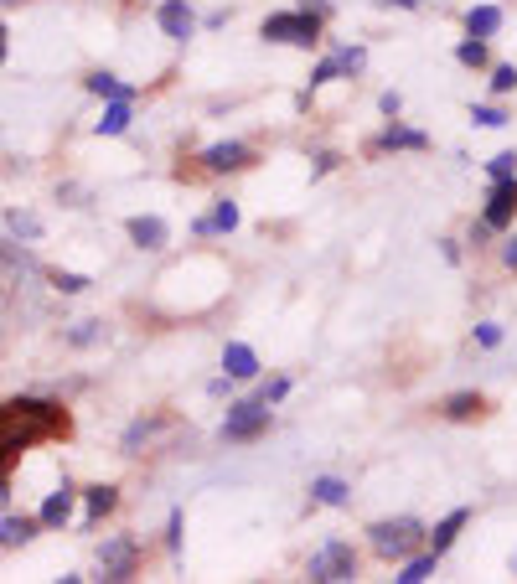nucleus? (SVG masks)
<instances>
[{
  "mask_svg": "<svg viewBox=\"0 0 517 584\" xmlns=\"http://www.w3.org/2000/svg\"><path fill=\"white\" fill-rule=\"evenodd\" d=\"M68 435V409L52 404V398H16V404H0V445L6 450H26L37 440H57Z\"/></svg>",
  "mask_w": 517,
  "mask_h": 584,
  "instance_id": "obj_1",
  "label": "nucleus"
},
{
  "mask_svg": "<svg viewBox=\"0 0 517 584\" xmlns=\"http://www.w3.org/2000/svg\"><path fill=\"white\" fill-rule=\"evenodd\" d=\"M259 37L264 42H290V47H316L321 42V16L316 11H275V16H264L259 26Z\"/></svg>",
  "mask_w": 517,
  "mask_h": 584,
  "instance_id": "obj_2",
  "label": "nucleus"
},
{
  "mask_svg": "<svg viewBox=\"0 0 517 584\" xmlns=\"http://www.w3.org/2000/svg\"><path fill=\"white\" fill-rule=\"evenodd\" d=\"M306 574H311L316 584H352V579H357V548H352L347 538H326V543L311 553Z\"/></svg>",
  "mask_w": 517,
  "mask_h": 584,
  "instance_id": "obj_3",
  "label": "nucleus"
},
{
  "mask_svg": "<svg viewBox=\"0 0 517 584\" xmlns=\"http://www.w3.org/2000/svg\"><path fill=\"white\" fill-rule=\"evenodd\" d=\"M373 548L383 559H409V553L424 543V522L419 517H393V522H373Z\"/></svg>",
  "mask_w": 517,
  "mask_h": 584,
  "instance_id": "obj_4",
  "label": "nucleus"
},
{
  "mask_svg": "<svg viewBox=\"0 0 517 584\" xmlns=\"http://www.w3.org/2000/svg\"><path fill=\"white\" fill-rule=\"evenodd\" d=\"M269 429V404H259V398H238V404H228V419L218 435L228 445H243V440H259Z\"/></svg>",
  "mask_w": 517,
  "mask_h": 584,
  "instance_id": "obj_5",
  "label": "nucleus"
},
{
  "mask_svg": "<svg viewBox=\"0 0 517 584\" xmlns=\"http://www.w3.org/2000/svg\"><path fill=\"white\" fill-rule=\"evenodd\" d=\"M99 579H114V584H125V579H135V569H140V543L130 538V533H119V538H104V548H99Z\"/></svg>",
  "mask_w": 517,
  "mask_h": 584,
  "instance_id": "obj_6",
  "label": "nucleus"
},
{
  "mask_svg": "<svg viewBox=\"0 0 517 584\" xmlns=\"http://www.w3.org/2000/svg\"><path fill=\"white\" fill-rule=\"evenodd\" d=\"M481 218L492 223L497 233H502V228H512V218H517V176H507V181H492V192H486Z\"/></svg>",
  "mask_w": 517,
  "mask_h": 584,
  "instance_id": "obj_7",
  "label": "nucleus"
},
{
  "mask_svg": "<svg viewBox=\"0 0 517 584\" xmlns=\"http://www.w3.org/2000/svg\"><path fill=\"white\" fill-rule=\"evenodd\" d=\"M156 26H161L171 42H192V37H197V11L187 6V0H161Z\"/></svg>",
  "mask_w": 517,
  "mask_h": 584,
  "instance_id": "obj_8",
  "label": "nucleus"
},
{
  "mask_svg": "<svg viewBox=\"0 0 517 584\" xmlns=\"http://www.w3.org/2000/svg\"><path fill=\"white\" fill-rule=\"evenodd\" d=\"M249 161H254V150L243 145V140H218V145H207V150H202V166H207V171H218V176H223V171H243Z\"/></svg>",
  "mask_w": 517,
  "mask_h": 584,
  "instance_id": "obj_9",
  "label": "nucleus"
},
{
  "mask_svg": "<svg viewBox=\"0 0 517 584\" xmlns=\"http://www.w3.org/2000/svg\"><path fill=\"white\" fill-rule=\"evenodd\" d=\"M73 507H78V491L63 481L57 491H47V502H42L37 522H42V528H68V522H73Z\"/></svg>",
  "mask_w": 517,
  "mask_h": 584,
  "instance_id": "obj_10",
  "label": "nucleus"
},
{
  "mask_svg": "<svg viewBox=\"0 0 517 584\" xmlns=\"http://www.w3.org/2000/svg\"><path fill=\"white\" fill-rule=\"evenodd\" d=\"M223 373H228L233 383H249V378H259V357H254V347L228 342V347H223Z\"/></svg>",
  "mask_w": 517,
  "mask_h": 584,
  "instance_id": "obj_11",
  "label": "nucleus"
},
{
  "mask_svg": "<svg viewBox=\"0 0 517 584\" xmlns=\"http://www.w3.org/2000/svg\"><path fill=\"white\" fill-rule=\"evenodd\" d=\"M37 528H42V522L37 517H16V512H0V548H21V543H32L37 538Z\"/></svg>",
  "mask_w": 517,
  "mask_h": 584,
  "instance_id": "obj_12",
  "label": "nucleus"
},
{
  "mask_svg": "<svg viewBox=\"0 0 517 584\" xmlns=\"http://www.w3.org/2000/svg\"><path fill=\"white\" fill-rule=\"evenodd\" d=\"M125 228H130V238H135V249H150V254L166 249V238H171L166 223H161V218H145V212H140V218H130Z\"/></svg>",
  "mask_w": 517,
  "mask_h": 584,
  "instance_id": "obj_13",
  "label": "nucleus"
},
{
  "mask_svg": "<svg viewBox=\"0 0 517 584\" xmlns=\"http://www.w3.org/2000/svg\"><path fill=\"white\" fill-rule=\"evenodd\" d=\"M466 522H471V512H466V507H455L450 517H440V522H435V533H424V538H430V553H450V543L461 538Z\"/></svg>",
  "mask_w": 517,
  "mask_h": 584,
  "instance_id": "obj_14",
  "label": "nucleus"
},
{
  "mask_svg": "<svg viewBox=\"0 0 517 584\" xmlns=\"http://www.w3.org/2000/svg\"><path fill=\"white\" fill-rule=\"evenodd\" d=\"M424 145H430V135H424V130H409V125H388V130L373 140V150H383V156H388V150H424Z\"/></svg>",
  "mask_w": 517,
  "mask_h": 584,
  "instance_id": "obj_15",
  "label": "nucleus"
},
{
  "mask_svg": "<svg viewBox=\"0 0 517 584\" xmlns=\"http://www.w3.org/2000/svg\"><path fill=\"white\" fill-rule=\"evenodd\" d=\"M114 507H119V486H88L83 491V522L88 528H94L104 512H114Z\"/></svg>",
  "mask_w": 517,
  "mask_h": 584,
  "instance_id": "obj_16",
  "label": "nucleus"
},
{
  "mask_svg": "<svg viewBox=\"0 0 517 584\" xmlns=\"http://www.w3.org/2000/svg\"><path fill=\"white\" fill-rule=\"evenodd\" d=\"M311 502H321V507H347L352 502V486L342 476H316L311 481Z\"/></svg>",
  "mask_w": 517,
  "mask_h": 584,
  "instance_id": "obj_17",
  "label": "nucleus"
},
{
  "mask_svg": "<svg viewBox=\"0 0 517 584\" xmlns=\"http://www.w3.org/2000/svg\"><path fill=\"white\" fill-rule=\"evenodd\" d=\"M435 564H440V553H409V559H399V584H424V579H435Z\"/></svg>",
  "mask_w": 517,
  "mask_h": 584,
  "instance_id": "obj_18",
  "label": "nucleus"
},
{
  "mask_svg": "<svg viewBox=\"0 0 517 584\" xmlns=\"http://www.w3.org/2000/svg\"><path fill=\"white\" fill-rule=\"evenodd\" d=\"M466 32L471 37H497L502 32V6H471L466 11Z\"/></svg>",
  "mask_w": 517,
  "mask_h": 584,
  "instance_id": "obj_19",
  "label": "nucleus"
},
{
  "mask_svg": "<svg viewBox=\"0 0 517 584\" xmlns=\"http://www.w3.org/2000/svg\"><path fill=\"white\" fill-rule=\"evenodd\" d=\"M130 119H135V109H130V99H109L104 104V119H99V135H125L130 130Z\"/></svg>",
  "mask_w": 517,
  "mask_h": 584,
  "instance_id": "obj_20",
  "label": "nucleus"
},
{
  "mask_svg": "<svg viewBox=\"0 0 517 584\" xmlns=\"http://www.w3.org/2000/svg\"><path fill=\"white\" fill-rule=\"evenodd\" d=\"M6 228H11V238L16 243H37L42 238V218H37V212H6Z\"/></svg>",
  "mask_w": 517,
  "mask_h": 584,
  "instance_id": "obj_21",
  "label": "nucleus"
},
{
  "mask_svg": "<svg viewBox=\"0 0 517 584\" xmlns=\"http://www.w3.org/2000/svg\"><path fill=\"white\" fill-rule=\"evenodd\" d=\"M88 94H99V99H135V88L119 83L114 73H88Z\"/></svg>",
  "mask_w": 517,
  "mask_h": 584,
  "instance_id": "obj_22",
  "label": "nucleus"
},
{
  "mask_svg": "<svg viewBox=\"0 0 517 584\" xmlns=\"http://www.w3.org/2000/svg\"><path fill=\"white\" fill-rule=\"evenodd\" d=\"M161 424H166V419H135V424L125 429V455H140V445H150V440L161 435Z\"/></svg>",
  "mask_w": 517,
  "mask_h": 584,
  "instance_id": "obj_23",
  "label": "nucleus"
},
{
  "mask_svg": "<svg viewBox=\"0 0 517 584\" xmlns=\"http://www.w3.org/2000/svg\"><path fill=\"white\" fill-rule=\"evenodd\" d=\"M481 393H450L445 398V419H481Z\"/></svg>",
  "mask_w": 517,
  "mask_h": 584,
  "instance_id": "obj_24",
  "label": "nucleus"
},
{
  "mask_svg": "<svg viewBox=\"0 0 517 584\" xmlns=\"http://www.w3.org/2000/svg\"><path fill=\"white\" fill-rule=\"evenodd\" d=\"M455 63H461V68H486V63H492V52H486V37H466L461 47H455Z\"/></svg>",
  "mask_w": 517,
  "mask_h": 584,
  "instance_id": "obj_25",
  "label": "nucleus"
},
{
  "mask_svg": "<svg viewBox=\"0 0 517 584\" xmlns=\"http://www.w3.org/2000/svg\"><path fill=\"white\" fill-rule=\"evenodd\" d=\"M88 285H94V280H88V274H73V269H52V290H57V295H83Z\"/></svg>",
  "mask_w": 517,
  "mask_h": 584,
  "instance_id": "obj_26",
  "label": "nucleus"
},
{
  "mask_svg": "<svg viewBox=\"0 0 517 584\" xmlns=\"http://www.w3.org/2000/svg\"><path fill=\"white\" fill-rule=\"evenodd\" d=\"M507 109H497V104H471V125H481V130H502L507 125Z\"/></svg>",
  "mask_w": 517,
  "mask_h": 584,
  "instance_id": "obj_27",
  "label": "nucleus"
},
{
  "mask_svg": "<svg viewBox=\"0 0 517 584\" xmlns=\"http://www.w3.org/2000/svg\"><path fill=\"white\" fill-rule=\"evenodd\" d=\"M337 78H347V73H342V57H337V52H331V57H321V63L311 68V88H321V83H337Z\"/></svg>",
  "mask_w": 517,
  "mask_h": 584,
  "instance_id": "obj_28",
  "label": "nucleus"
},
{
  "mask_svg": "<svg viewBox=\"0 0 517 584\" xmlns=\"http://www.w3.org/2000/svg\"><path fill=\"white\" fill-rule=\"evenodd\" d=\"M207 228L212 233H233L238 228V207L233 202H218V207H212V218H207Z\"/></svg>",
  "mask_w": 517,
  "mask_h": 584,
  "instance_id": "obj_29",
  "label": "nucleus"
},
{
  "mask_svg": "<svg viewBox=\"0 0 517 584\" xmlns=\"http://www.w3.org/2000/svg\"><path fill=\"white\" fill-rule=\"evenodd\" d=\"M337 57H342V73L347 78H357L362 68H368V47H337Z\"/></svg>",
  "mask_w": 517,
  "mask_h": 584,
  "instance_id": "obj_30",
  "label": "nucleus"
},
{
  "mask_svg": "<svg viewBox=\"0 0 517 584\" xmlns=\"http://www.w3.org/2000/svg\"><path fill=\"white\" fill-rule=\"evenodd\" d=\"M99 336H104V326H99V321H78V326L68 331V342H73V347H94Z\"/></svg>",
  "mask_w": 517,
  "mask_h": 584,
  "instance_id": "obj_31",
  "label": "nucleus"
},
{
  "mask_svg": "<svg viewBox=\"0 0 517 584\" xmlns=\"http://www.w3.org/2000/svg\"><path fill=\"white\" fill-rule=\"evenodd\" d=\"M492 181H507V176H517V150H502V156H492Z\"/></svg>",
  "mask_w": 517,
  "mask_h": 584,
  "instance_id": "obj_32",
  "label": "nucleus"
},
{
  "mask_svg": "<svg viewBox=\"0 0 517 584\" xmlns=\"http://www.w3.org/2000/svg\"><path fill=\"white\" fill-rule=\"evenodd\" d=\"M476 347H486V352L502 347V326H497V321H481V326H476Z\"/></svg>",
  "mask_w": 517,
  "mask_h": 584,
  "instance_id": "obj_33",
  "label": "nucleus"
},
{
  "mask_svg": "<svg viewBox=\"0 0 517 584\" xmlns=\"http://www.w3.org/2000/svg\"><path fill=\"white\" fill-rule=\"evenodd\" d=\"M285 393H290V378H269V383H264V393H259V404H269V409H275Z\"/></svg>",
  "mask_w": 517,
  "mask_h": 584,
  "instance_id": "obj_34",
  "label": "nucleus"
},
{
  "mask_svg": "<svg viewBox=\"0 0 517 584\" xmlns=\"http://www.w3.org/2000/svg\"><path fill=\"white\" fill-rule=\"evenodd\" d=\"M512 88H517V68H492V94H512Z\"/></svg>",
  "mask_w": 517,
  "mask_h": 584,
  "instance_id": "obj_35",
  "label": "nucleus"
},
{
  "mask_svg": "<svg viewBox=\"0 0 517 584\" xmlns=\"http://www.w3.org/2000/svg\"><path fill=\"white\" fill-rule=\"evenodd\" d=\"M166 548L181 553V512H171V522H166Z\"/></svg>",
  "mask_w": 517,
  "mask_h": 584,
  "instance_id": "obj_36",
  "label": "nucleus"
},
{
  "mask_svg": "<svg viewBox=\"0 0 517 584\" xmlns=\"http://www.w3.org/2000/svg\"><path fill=\"white\" fill-rule=\"evenodd\" d=\"M378 109H383L388 119H399V109H404V99H399V94H393V88H388V94L378 99Z\"/></svg>",
  "mask_w": 517,
  "mask_h": 584,
  "instance_id": "obj_37",
  "label": "nucleus"
},
{
  "mask_svg": "<svg viewBox=\"0 0 517 584\" xmlns=\"http://www.w3.org/2000/svg\"><path fill=\"white\" fill-rule=\"evenodd\" d=\"M492 233H497V228H492V223H486V218H481V223L471 228V243H476V249H481V243H492Z\"/></svg>",
  "mask_w": 517,
  "mask_h": 584,
  "instance_id": "obj_38",
  "label": "nucleus"
},
{
  "mask_svg": "<svg viewBox=\"0 0 517 584\" xmlns=\"http://www.w3.org/2000/svg\"><path fill=\"white\" fill-rule=\"evenodd\" d=\"M228 388H233V378H228V373H223V378H212V383H207V393H212V398H228Z\"/></svg>",
  "mask_w": 517,
  "mask_h": 584,
  "instance_id": "obj_39",
  "label": "nucleus"
},
{
  "mask_svg": "<svg viewBox=\"0 0 517 584\" xmlns=\"http://www.w3.org/2000/svg\"><path fill=\"white\" fill-rule=\"evenodd\" d=\"M337 161H342V156H331V150H321V156H316V176H326V171L337 166Z\"/></svg>",
  "mask_w": 517,
  "mask_h": 584,
  "instance_id": "obj_40",
  "label": "nucleus"
},
{
  "mask_svg": "<svg viewBox=\"0 0 517 584\" xmlns=\"http://www.w3.org/2000/svg\"><path fill=\"white\" fill-rule=\"evenodd\" d=\"M502 264H507V269H517V238H507V249H502Z\"/></svg>",
  "mask_w": 517,
  "mask_h": 584,
  "instance_id": "obj_41",
  "label": "nucleus"
},
{
  "mask_svg": "<svg viewBox=\"0 0 517 584\" xmlns=\"http://www.w3.org/2000/svg\"><path fill=\"white\" fill-rule=\"evenodd\" d=\"M6 507H11V481L0 476V512H6Z\"/></svg>",
  "mask_w": 517,
  "mask_h": 584,
  "instance_id": "obj_42",
  "label": "nucleus"
},
{
  "mask_svg": "<svg viewBox=\"0 0 517 584\" xmlns=\"http://www.w3.org/2000/svg\"><path fill=\"white\" fill-rule=\"evenodd\" d=\"M0 63H6V26H0Z\"/></svg>",
  "mask_w": 517,
  "mask_h": 584,
  "instance_id": "obj_43",
  "label": "nucleus"
},
{
  "mask_svg": "<svg viewBox=\"0 0 517 584\" xmlns=\"http://www.w3.org/2000/svg\"><path fill=\"white\" fill-rule=\"evenodd\" d=\"M512 569H517V559H512Z\"/></svg>",
  "mask_w": 517,
  "mask_h": 584,
  "instance_id": "obj_44",
  "label": "nucleus"
},
{
  "mask_svg": "<svg viewBox=\"0 0 517 584\" xmlns=\"http://www.w3.org/2000/svg\"><path fill=\"white\" fill-rule=\"evenodd\" d=\"M414 6H419V0H414Z\"/></svg>",
  "mask_w": 517,
  "mask_h": 584,
  "instance_id": "obj_45",
  "label": "nucleus"
}]
</instances>
